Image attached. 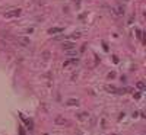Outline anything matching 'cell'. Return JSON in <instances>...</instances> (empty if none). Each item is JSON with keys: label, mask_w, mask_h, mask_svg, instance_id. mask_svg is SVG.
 <instances>
[{"label": "cell", "mask_w": 146, "mask_h": 135, "mask_svg": "<svg viewBox=\"0 0 146 135\" xmlns=\"http://www.w3.org/2000/svg\"><path fill=\"white\" fill-rule=\"evenodd\" d=\"M48 32H50V33H56V32H63V29L62 28H54V29H50Z\"/></svg>", "instance_id": "3957f363"}, {"label": "cell", "mask_w": 146, "mask_h": 135, "mask_svg": "<svg viewBox=\"0 0 146 135\" xmlns=\"http://www.w3.org/2000/svg\"><path fill=\"white\" fill-rule=\"evenodd\" d=\"M19 134H21V135H25V132H23V129H22V128H19Z\"/></svg>", "instance_id": "277c9868"}, {"label": "cell", "mask_w": 146, "mask_h": 135, "mask_svg": "<svg viewBox=\"0 0 146 135\" xmlns=\"http://www.w3.org/2000/svg\"><path fill=\"white\" fill-rule=\"evenodd\" d=\"M63 48H64V50H72V48H75V44H73V42H64Z\"/></svg>", "instance_id": "7a4b0ae2"}, {"label": "cell", "mask_w": 146, "mask_h": 135, "mask_svg": "<svg viewBox=\"0 0 146 135\" xmlns=\"http://www.w3.org/2000/svg\"><path fill=\"white\" fill-rule=\"evenodd\" d=\"M19 15H21V10L19 9H13V10L6 12V13H5L6 18H15V16H19Z\"/></svg>", "instance_id": "6da1fadb"}]
</instances>
